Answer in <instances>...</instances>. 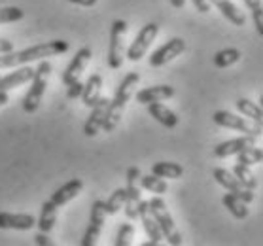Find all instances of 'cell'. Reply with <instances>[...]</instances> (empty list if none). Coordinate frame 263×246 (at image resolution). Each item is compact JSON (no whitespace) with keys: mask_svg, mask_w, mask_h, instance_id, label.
I'll return each mask as SVG.
<instances>
[{"mask_svg":"<svg viewBox=\"0 0 263 246\" xmlns=\"http://www.w3.org/2000/svg\"><path fill=\"white\" fill-rule=\"evenodd\" d=\"M70 49V44L66 40H51V42L36 44L27 49H19V51H8V53H0V70L2 68H15L21 65H29L34 61H42L55 55H63Z\"/></svg>","mask_w":263,"mask_h":246,"instance_id":"6da1fadb","label":"cell"},{"mask_svg":"<svg viewBox=\"0 0 263 246\" xmlns=\"http://www.w3.org/2000/svg\"><path fill=\"white\" fill-rule=\"evenodd\" d=\"M138 82H140V74L138 72H129L120 82L114 99H110V102H108L106 118H104V123H102V131L104 133H112L118 127L121 116H123V110H125L129 99L133 97V91H135Z\"/></svg>","mask_w":263,"mask_h":246,"instance_id":"7a4b0ae2","label":"cell"},{"mask_svg":"<svg viewBox=\"0 0 263 246\" xmlns=\"http://www.w3.org/2000/svg\"><path fill=\"white\" fill-rule=\"evenodd\" d=\"M53 66L48 59H42L38 68H34V76L30 80L29 91L23 99V110L27 114H34L36 110L40 108V102H42V97L46 93V87H48V76L51 74Z\"/></svg>","mask_w":263,"mask_h":246,"instance_id":"3957f363","label":"cell"},{"mask_svg":"<svg viewBox=\"0 0 263 246\" xmlns=\"http://www.w3.org/2000/svg\"><path fill=\"white\" fill-rule=\"evenodd\" d=\"M148 209L152 212L154 220L157 222V225H159V229H161L163 239H167L168 244L173 246L182 244L184 239H182V233L178 231V228L174 225V220L167 209V203L161 197H152L148 201Z\"/></svg>","mask_w":263,"mask_h":246,"instance_id":"277c9868","label":"cell"},{"mask_svg":"<svg viewBox=\"0 0 263 246\" xmlns=\"http://www.w3.org/2000/svg\"><path fill=\"white\" fill-rule=\"evenodd\" d=\"M212 120H214L216 125L245 133V135H250V137H254V138H259L263 135L259 123H252V121H248L246 118L235 116V114H231V112H228V110H218Z\"/></svg>","mask_w":263,"mask_h":246,"instance_id":"5b68a950","label":"cell"},{"mask_svg":"<svg viewBox=\"0 0 263 246\" xmlns=\"http://www.w3.org/2000/svg\"><path fill=\"white\" fill-rule=\"evenodd\" d=\"M127 32V23L123 19H116L110 29V44H108V66L116 70L123 65V36Z\"/></svg>","mask_w":263,"mask_h":246,"instance_id":"8992f818","label":"cell"},{"mask_svg":"<svg viewBox=\"0 0 263 246\" xmlns=\"http://www.w3.org/2000/svg\"><path fill=\"white\" fill-rule=\"evenodd\" d=\"M159 34V27L156 23H146L142 29L138 30L137 38L133 40V44L129 46L127 49V59L133 61V63H138V61L142 59L146 51L149 49V46L154 44V40L157 38Z\"/></svg>","mask_w":263,"mask_h":246,"instance_id":"52a82bcc","label":"cell"},{"mask_svg":"<svg viewBox=\"0 0 263 246\" xmlns=\"http://www.w3.org/2000/svg\"><path fill=\"white\" fill-rule=\"evenodd\" d=\"M140 168L131 167L127 171V186H125V210L127 220H137L138 218V203H140V187H138V178H140Z\"/></svg>","mask_w":263,"mask_h":246,"instance_id":"ba28073f","label":"cell"},{"mask_svg":"<svg viewBox=\"0 0 263 246\" xmlns=\"http://www.w3.org/2000/svg\"><path fill=\"white\" fill-rule=\"evenodd\" d=\"M212 176H214V180L218 182L220 186H223L229 193H233V195H237L239 199H242L246 204L254 201V192L242 186V184L237 180V176H235L233 173H229L228 168H220V167L214 168V171H212Z\"/></svg>","mask_w":263,"mask_h":246,"instance_id":"9c48e42d","label":"cell"},{"mask_svg":"<svg viewBox=\"0 0 263 246\" xmlns=\"http://www.w3.org/2000/svg\"><path fill=\"white\" fill-rule=\"evenodd\" d=\"M104 220H106V212H104V201L97 199L95 203L91 204V218H89V225H87V231H85L84 239H82V246H95L97 239L101 237L102 225H104Z\"/></svg>","mask_w":263,"mask_h":246,"instance_id":"30bf717a","label":"cell"},{"mask_svg":"<svg viewBox=\"0 0 263 246\" xmlns=\"http://www.w3.org/2000/svg\"><path fill=\"white\" fill-rule=\"evenodd\" d=\"M185 51V40L184 38L174 36L171 38L167 44H163L161 48H157L154 53L149 55V66L159 68V66L167 65L168 61H173L174 57H178L180 53Z\"/></svg>","mask_w":263,"mask_h":246,"instance_id":"8fae6325","label":"cell"},{"mask_svg":"<svg viewBox=\"0 0 263 246\" xmlns=\"http://www.w3.org/2000/svg\"><path fill=\"white\" fill-rule=\"evenodd\" d=\"M91 57H93V51H91L89 46L80 48L78 51H76V55H74V59L70 61V65L66 66L65 74H63V84L68 85V84H72V82L80 80V76H82V72L85 70V66H87V63L91 61Z\"/></svg>","mask_w":263,"mask_h":246,"instance_id":"7c38bea8","label":"cell"},{"mask_svg":"<svg viewBox=\"0 0 263 246\" xmlns=\"http://www.w3.org/2000/svg\"><path fill=\"white\" fill-rule=\"evenodd\" d=\"M108 102H110L108 97H99V101L91 106V114L84 125L85 137H97V133L102 129V123H104V118H106Z\"/></svg>","mask_w":263,"mask_h":246,"instance_id":"4fadbf2b","label":"cell"},{"mask_svg":"<svg viewBox=\"0 0 263 246\" xmlns=\"http://www.w3.org/2000/svg\"><path fill=\"white\" fill-rule=\"evenodd\" d=\"M138 218H140V222H142L146 235L149 237L146 246H157L163 240V233H161V229H159V225H157V222L154 220V216H152V212H149L148 201H140V203H138Z\"/></svg>","mask_w":263,"mask_h":246,"instance_id":"5bb4252c","label":"cell"},{"mask_svg":"<svg viewBox=\"0 0 263 246\" xmlns=\"http://www.w3.org/2000/svg\"><path fill=\"white\" fill-rule=\"evenodd\" d=\"M32 76H34V68L32 66H15V70L8 72L6 76H0V91H10L19 87V85L29 84Z\"/></svg>","mask_w":263,"mask_h":246,"instance_id":"9a60e30c","label":"cell"},{"mask_svg":"<svg viewBox=\"0 0 263 246\" xmlns=\"http://www.w3.org/2000/svg\"><path fill=\"white\" fill-rule=\"evenodd\" d=\"M36 228V218L32 214H13V212H0V229H15V231H29Z\"/></svg>","mask_w":263,"mask_h":246,"instance_id":"2e32d148","label":"cell"},{"mask_svg":"<svg viewBox=\"0 0 263 246\" xmlns=\"http://www.w3.org/2000/svg\"><path fill=\"white\" fill-rule=\"evenodd\" d=\"M248 146H256V138L250 137V135H242L239 138H231V140H226L214 148V157H229V156H237L240 150H245Z\"/></svg>","mask_w":263,"mask_h":246,"instance_id":"e0dca14e","label":"cell"},{"mask_svg":"<svg viewBox=\"0 0 263 246\" xmlns=\"http://www.w3.org/2000/svg\"><path fill=\"white\" fill-rule=\"evenodd\" d=\"M173 85H152V87H144L137 93L138 104H149V102H163L174 97Z\"/></svg>","mask_w":263,"mask_h":246,"instance_id":"ac0fdd59","label":"cell"},{"mask_svg":"<svg viewBox=\"0 0 263 246\" xmlns=\"http://www.w3.org/2000/svg\"><path fill=\"white\" fill-rule=\"evenodd\" d=\"M82 187H84V182L80 180V178H74V180L66 182V184H63V186L59 187V190H55L53 195H51V203L57 206V209H61L63 204L70 203L72 199H76L80 195V192H82Z\"/></svg>","mask_w":263,"mask_h":246,"instance_id":"d6986e66","label":"cell"},{"mask_svg":"<svg viewBox=\"0 0 263 246\" xmlns=\"http://www.w3.org/2000/svg\"><path fill=\"white\" fill-rule=\"evenodd\" d=\"M146 106H148V114L156 121H159L161 125L167 127V129H174V127L178 125V116L174 114L171 108H167L165 104H161V102H149Z\"/></svg>","mask_w":263,"mask_h":246,"instance_id":"ffe728a7","label":"cell"},{"mask_svg":"<svg viewBox=\"0 0 263 246\" xmlns=\"http://www.w3.org/2000/svg\"><path fill=\"white\" fill-rule=\"evenodd\" d=\"M101 91H102V76L101 74H91L89 80L84 84V89H82V101L87 108H91L97 101H99V97H101Z\"/></svg>","mask_w":263,"mask_h":246,"instance_id":"44dd1931","label":"cell"},{"mask_svg":"<svg viewBox=\"0 0 263 246\" xmlns=\"http://www.w3.org/2000/svg\"><path fill=\"white\" fill-rule=\"evenodd\" d=\"M212 6H216L221 12V15L231 21L235 27H245L246 17L239 12V8L233 4V0H209Z\"/></svg>","mask_w":263,"mask_h":246,"instance_id":"7402d4cb","label":"cell"},{"mask_svg":"<svg viewBox=\"0 0 263 246\" xmlns=\"http://www.w3.org/2000/svg\"><path fill=\"white\" fill-rule=\"evenodd\" d=\"M57 206H55L51 201H44L42 203V212H40V218L36 220V225H38V229L40 231H44V233H49L51 229H53L55 222H57Z\"/></svg>","mask_w":263,"mask_h":246,"instance_id":"603a6c76","label":"cell"},{"mask_svg":"<svg viewBox=\"0 0 263 246\" xmlns=\"http://www.w3.org/2000/svg\"><path fill=\"white\" fill-rule=\"evenodd\" d=\"M152 174H156L159 178L178 180V178H182V174H184V167L180 163H174V161H157L152 167Z\"/></svg>","mask_w":263,"mask_h":246,"instance_id":"cb8c5ba5","label":"cell"},{"mask_svg":"<svg viewBox=\"0 0 263 246\" xmlns=\"http://www.w3.org/2000/svg\"><path fill=\"white\" fill-rule=\"evenodd\" d=\"M221 203H223V206L233 214L237 220H245V218H248V204L242 201V199H239L237 195H233V193H226L223 195V199H221Z\"/></svg>","mask_w":263,"mask_h":246,"instance_id":"d4e9b609","label":"cell"},{"mask_svg":"<svg viewBox=\"0 0 263 246\" xmlns=\"http://www.w3.org/2000/svg\"><path fill=\"white\" fill-rule=\"evenodd\" d=\"M237 108H239V112L245 116V118H250L254 123H259V125H261L263 112H261V106H259L257 102H252V101H248V99H239V101H237Z\"/></svg>","mask_w":263,"mask_h":246,"instance_id":"484cf974","label":"cell"},{"mask_svg":"<svg viewBox=\"0 0 263 246\" xmlns=\"http://www.w3.org/2000/svg\"><path fill=\"white\" fill-rule=\"evenodd\" d=\"M240 51L237 48H226V49H220L218 53L214 55V66L218 68H228V66L235 65V63H239L240 61Z\"/></svg>","mask_w":263,"mask_h":246,"instance_id":"4316f807","label":"cell"},{"mask_svg":"<svg viewBox=\"0 0 263 246\" xmlns=\"http://www.w3.org/2000/svg\"><path fill=\"white\" fill-rule=\"evenodd\" d=\"M138 182H140V186H142L144 190H148V192H152V193H157V195H163V193L168 192L167 182L163 180V178H159V176H156V174H146V176L140 174Z\"/></svg>","mask_w":263,"mask_h":246,"instance_id":"83f0119b","label":"cell"},{"mask_svg":"<svg viewBox=\"0 0 263 246\" xmlns=\"http://www.w3.org/2000/svg\"><path fill=\"white\" fill-rule=\"evenodd\" d=\"M233 174L237 176V180L242 184L245 187H248V190H256L257 187V178L256 174L252 173V168L248 167V165H242V163H237L233 167Z\"/></svg>","mask_w":263,"mask_h":246,"instance_id":"f1b7e54d","label":"cell"},{"mask_svg":"<svg viewBox=\"0 0 263 246\" xmlns=\"http://www.w3.org/2000/svg\"><path fill=\"white\" fill-rule=\"evenodd\" d=\"M123 204H125V187H118V190L104 201V212L110 214V216H114V214H118V212L123 209Z\"/></svg>","mask_w":263,"mask_h":246,"instance_id":"f546056e","label":"cell"},{"mask_svg":"<svg viewBox=\"0 0 263 246\" xmlns=\"http://www.w3.org/2000/svg\"><path fill=\"white\" fill-rule=\"evenodd\" d=\"M237 156H239L237 163H242V165H248V167H252V165L261 163L263 150H261V148H256V146H248V148H245V150H240Z\"/></svg>","mask_w":263,"mask_h":246,"instance_id":"4dcf8cb0","label":"cell"},{"mask_svg":"<svg viewBox=\"0 0 263 246\" xmlns=\"http://www.w3.org/2000/svg\"><path fill=\"white\" fill-rule=\"evenodd\" d=\"M246 4V8L250 10L252 19H254V25H256L257 34H263V6L261 0H242Z\"/></svg>","mask_w":263,"mask_h":246,"instance_id":"1f68e13d","label":"cell"},{"mask_svg":"<svg viewBox=\"0 0 263 246\" xmlns=\"http://www.w3.org/2000/svg\"><path fill=\"white\" fill-rule=\"evenodd\" d=\"M25 17V12L17 6L0 8V25L2 23H17Z\"/></svg>","mask_w":263,"mask_h":246,"instance_id":"d6a6232c","label":"cell"},{"mask_svg":"<svg viewBox=\"0 0 263 246\" xmlns=\"http://www.w3.org/2000/svg\"><path fill=\"white\" fill-rule=\"evenodd\" d=\"M133 235H135L133 223H121L116 235V246H129L133 242Z\"/></svg>","mask_w":263,"mask_h":246,"instance_id":"836d02e7","label":"cell"},{"mask_svg":"<svg viewBox=\"0 0 263 246\" xmlns=\"http://www.w3.org/2000/svg\"><path fill=\"white\" fill-rule=\"evenodd\" d=\"M82 89H84V84H82L80 80H76V82L68 84V91H66V97H68V99H78V97L82 95Z\"/></svg>","mask_w":263,"mask_h":246,"instance_id":"e575fe53","label":"cell"},{"mask_svg":"<svg viewBox=\"0 0 263 246\" xmlns=\"http://www.w3.org/2000/svg\"><path fill=\"white\" fill-rule=\"evenodd\" d=\"M36 240V244H40V246H53V240L49 239V233H44V231H40V233L34 237Z\"/></svg>","mask_w":263,"mask_h":246,"instance_id":"d590c367","label":"cell"},{"mask_svg":"<svg viewBox=\"0 0 263 246\" xmlns=\"http://www.w3.org/2000/svg\"><path fill=\"white\" fill-rule=\"evenodd\" d=\"M192 4L197 8V12H201V13H209L210 12V2H209V0H192Z\"/></svg>","mask_w":263,"mask_h":246,"instance_id":"8d00e7d4","label":"cell"},{"mask_svg":"<svg viewBox=\"0 0 263 246\" xmlns=\"http://www.w3.org/2000/svg\"><path fill=\"white\" fill-rule=\"evenodd\" d=\"M8 51H13V42L6 38H0V53H8Z\"/></svg>","mask_w":263,"mask_h":246,"instance_id":"74e56055","label":"cell"},{"mask_svg":"<svg viewBox=\"0 0 263 246\" xmlns=\"http://www.w3.org/2000/svg\"><path fill=\"white\" fill-rule=\"evenodd\" d=\"M68 2L78 4V6H84V8H91V6H95L99 0H68Z\"/></svg>","mask_w":263,"mask_h":246,"instance_id":"f35d334b","label":"cell"},{"mask_svg":"<svg viewBox=\"0 0 263 246\" xmlns=\"http://www.w3.org/2000/svg\"><path fill=\"white\" fill-rule=\"evenodd\" d=\"M10 102V95H8V91H0V106H4Z\"/></svg>","mask_w":263,"mask_h":246,"instance_id":"ab89813d","label":"cell"},{"mask_svg":"<svg viewBox=\"0 0 263 246\" xmlns=\"http://www.w3.org/2000/svg\"><path fill=\"white\" fill-rule=\"evenodd\" d=\"M171 4H173L174 8H184V4H185V0H171Z\"/></svg>","mask_w":263,"mask_h":246,"instance_id":"60d3db41","label":"cell"}]
</instances>
